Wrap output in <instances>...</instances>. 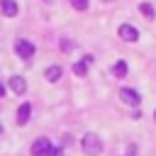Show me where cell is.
I'll return each mask as SVG.
<instances>
[{"instance_id":"obj_1","label":"cell","mask_w":156,"mask_h":156,"mask_svg":"<svg viewBox=\"0 0 156 156\" xmlns=\"http://www.w3.org/2000/svg\"><path fill=\"white\" fill-rule=\"evenodd\" d=\"M83 151H85L88 156H100V151H102L100 136H98V134H85V136H83Z\"/></svg>"},{"instance_id":"obj_2","label":"cell","mask_w":156,"mask_h":156,"mask_svg":"<svg viewBox=\"0 0 156 156\" xmlns=\"http://www.w3.org/2000/svg\"><path fill=\"white\" fill-rule=\"evenodd\" d=\"M15 51H17V56H20V58L29 61V58L34 56V51H37V49H34V44H32L29 39H17V41H15Z\"/></svg>"},{"instance_id":"obj_3","label":"cell","mask_w":156,"mask_h":156,"mask_svg":"<svg viewBox=\"0 0 156 156\" xmlns=\"http://www.w3.org/2000/svg\"><path fill=\"white\" fill-rule=\"evenodd\" d=\"M49 149H51V141H49L46 136L37 139V141L32 144V154H34V156H46V154H49Z\"/></svg>"},{"instance_id":"obj_4","label":"cell","mask_w":156,"mask_h":156,"mask_svg":"<svg viewBox=\"0 0 156 156\" xmlns=\"http://www.w3.org/2000/svg\"><path fill=\"white\" fill-rule=\"evenodd\" d=\"M7 85H10V90H12V93H17V95H22V93L27 90V80H24L22 76H10Z\"/></svg>"},{"instance_id":"obj_5","label":"cell","mask_w":156,"mask_h":156,"mask_svg":"<svg viewBox=\"0 0 156 156\" xmlns=\"http://www.w3.org/2000/svg\"><path fill=\"white\" fill-rule=\"evenodd\" d=\"M119 95H122V100H124L129 107H136V105L141 102L139 93H136V90H132V88H122V93H119Z\"/></svg>"},{"instance_id":"obj_6","label":"cell","mask_w":156,"mask_h":156,"mask_svg":"<svg viewBox=\"0 0 156 156\" xmlns=\"http://www.w3.org/2000/svg\"><path fill=\"white\" fill-rule=\"evenodd\" d=\"M117 32H119V37H122L124 41H136V39H139V32H136L132 24H119Z\"/></svg>"},{"instance_id":"obj_7","label":"cell","mask_w":156,"mask_h":156,"mask_svg":"<svg viewBox=\"0 0 156 156\" xmlns=\"http://www.w3.org/2000/svg\"><path fill=\"white\" fill-rule=\"evenodd\" d=\"M29 117H32V105L29 102H22L20 110H17V124H27Z\"/></svg>"},{"instance_id":"obj_8","label":"cell","mask_w":156,"mask_h":156,"mask_svg":"<svg viewBox=\"0 0 156 156\" xmlns=\"http://www.w3.org/2000/svg\"><path fill=\"white\" fill-rule=\"evenodd\" d=\"M0 10L5 17H15L17 15V2L15 0H0Z\"/></svg>"},{"instance_id":"obj_9","label":"cell","mask_w":156,"mask_h":156,"mask_svg":"<svg viewBox=\"0 0 156 156\" xmlns=\"http://www.w3.org/2000/svg\"><path fill=\"white\" fill-rule=\"evenodd\" d=\"M61 73H63V71H61V66H49V68L44 71V78H46L49 83H56V80L61 78Z\"/></svg>"},{"instance_id":"obj_10","label":"cell","mask_w":156,"mask_h":156,"mask_svg":"<svg viewBox=\"0 0 156 156\" xmlns=\"http://www.w3.org/2000/svg\"><path fill=\"white\" fill-rule=\"evenodd\" d=\"M90 63H93V58H90V56H85L83 61H78V63L73 66V73H76V76H85V73H88V66H90Z\"/></svg>"},{"instance_id":"obj_11","label":"cell","mask_w":156,"mask_h":156,"mask_svg":"<svg viewBox=\"0 0 156 156\" xmlns=\"http://www.w3.org/2000/svg\"><path fill=\"white\" fill-rule=\"evenodd\" d=\"M139 12H141L146 20H154V17H156V12H154V5H151V2H141V5H139Z\"/></svg>"},{"instance_id":"obj_12","label":"cell","mask_w":156,"mask_h":156,"mask_svg":"<svg viewBox=\"0 0 156 156\" xmlns=\"http://www.w3.org/2000/svg\"><path fill=\"white\" fill-rule=\"evenodd\" d=\"M112 71H115V76H117V78H124V76H127V71H129V68H127V61H117Z\"/></svg>"},{"instance_id":"obj_13","label":"cell","mask_w":156,"mask_h":156,"mask_svg":"<svg viewBox=\"0 0 156 156\" xmlns=\"http://www.w3.org/2000/svg\"><path fill=\"white\" fill-rule=\"evenodd\" d=\"M71 5L76 10H88V0H71Z\"/></svg>"},{"instance_id":"obj_14","label":"cell","mask_w":156,"mask_h":156,"mask_svg":"<svg viewBox=\"0 0 156 156\" xmlns=\"http://www.w3.org/2000/svg\"><path fill=\"white\" fill-rule=\"evenodd\" d=\"M46 156H63V151H61V149H58V146H51V149H49V154H46Z\"/></svg>"},{"instance_id":"obj_15","label":"cell","mask_w":156,"mask_h":156,"mask_svg":"<svg viewBox=\"0 0 156 156\" xmlns=\"http://www.w3.org/2000/svg\"><path fill=\"white\" fill-rule=\"evenodd\" d=\"M61 49H63V51H71V49H73V41L63 39V41H61Z\"/></svg>"},{"instance_id":"obj_16","label":"cell","mask_w":156,"mask_h":156,"mask_svg":"<svg viewBox=\"0 0 156 156\" xmlns=\"http://www.w3.org/2000/svg\"><path fill=\"white\" fill-rule=\"evenodd\" d=\"M63 144H68V146H71V144H73V136H71V134H63Z\"/></svg>"},{"instance_id":"obj_17","label":"cell","mask_w":156,"mask_h":156,"mask_svg":"<svg viewBox=\"0 0 156 156\" xmlns=\"http://www.w3.org/2000/svg\"><path fill=\"white\" fill-rule=\"evenodd\" d=\"M2 95H5V85L0 83V98H2Z\"/></svg>"},{"instance_id":"obj_18","label":"cell","mask_w":156,"mask_h":156,"mask_svg":"<svg viewBox=\"0 0 156 156\" xmlns=\"http://www.w3.org/2000/svg\"><path fill=\"white\" fill-rule=\"evenodd\" d=\"M105 2H112V0H105Z\"/></svg>"},{"instance_id":"obj_19","label":"cell","mask_w":156,"mask_h":156,"mask_svg":"<svg viewBox=\"0 0 156 156\" xmlns=\"http://www.w3.org/2000/svg\"><path fill=\"white\" fill-rule=\"evenodd\" d=\"M0 134H2V127H0Z\"/></svg>"},{"instance_id":"obj_20","label":"cell","mask_w":156,"mask_h":156,"mask_svg":"<svg viewBox=\"0 0 156 156\" xmlns=\"http://www.w3.org/2000/svg\"><path fill=\"white\" fill-rule=\"evenodd\" d=\"M154 117H156V112H154Z\"/></svg>"},{"instance_id":"obj_21","label":"cell","mask_w":156,"mask_h":156,"mask_svg":"<svg viewBox=\"0 0 156 156\" xmlns=\"http://www.w3.org/2000/svg\"><path fill=\"white\" fill-rule=\"evenodd\" d=\"M46 2H49V0H46Z\"/></svg>"}]
</instances>
